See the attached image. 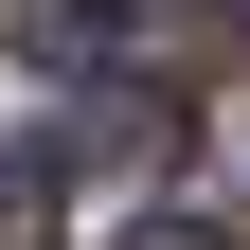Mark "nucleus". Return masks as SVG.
<instances>
[{"label":"nucleus","mask_w":250,"mask_h":250,"mask_svg":"<svg viewBox=\"0 0 250 250\" xmlns=\"http://www.w3.org/2000/svg\"><path fill=\"white\" fill-rule=\"evenodd\" d=\"M18 54H36V72H143L161 18H143V0H18Z\"/></svg>","instance_id":"1"},{"label":"nucleus","mask_w":250,"mask_h":250,"mask_svg":"<svg viewBox=\"0 0 250 250\" xmlns=\"http://www.w3.org/2000/svg\"><path fill=\"white\" fill-rule=\"evenodd\" d=\"M0 250H54V143H0Z\"/></svg>","instance_id":"2"},{"label":"nucleus","mask_w":250,"mask_h":250,"mask_svg":"<svg viewBox=\"0 0 250 250\" xmlns=\"http://www.w3.org/2000/svg\"><path fill=\"white\" fill-rule=\"evenodd\" d=\"M125 250H232V232H214V214H143Z\"/></svg>","instance_id":"3"},{"label":"nucleus","mask_w":250,"mask_h":250,"mask_svg":"<svg viewBox=\"0 0 250 250\" xmlns=\"http://www.w3.org/2000/svg\"><path fill=\"white\" fill-rule=\"evenodd\" d=\"M214 18H232V36H250V0H214Z\"/></svg>","instance_id":"4"}]
</instances>
